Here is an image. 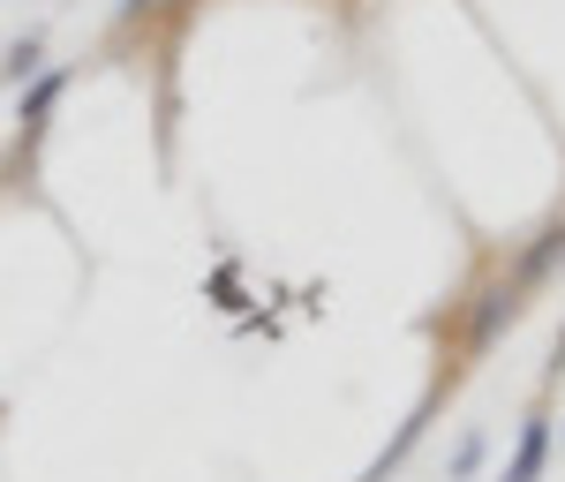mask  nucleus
Segmentation results:
<instances>
[{
  "instance_id": "f257e3e1",
  "label": "nucleus",
  "mask_w": 565,
  "mask_h": 482,
  "mask_svg": "<svg viewBox=\"0 0 565 482\" xmlns=\"http://www.w3.org/2000/svg\"><path fill=\"white\" fill-rule=\"evenodd\" d=\"M535 287H521V271H498L490 287H476V302H468V324H460V354L476 362V354H490L513 324H521V309Z\"/></svg>"
},
{
  "instance_id": "f03ea898",
  "label": "nucleus",
  "mask_w": 565,
  "mask_h": 482,
  "mask_svg": "<svg viewBox=\"0 0 565 482\" xmlns=\"http://www.w3.org/2000/svg\"><path fill=\"white\" fill-rule=\"evenodd\" d=\"M543 468H551V415L535 407L521 422V438H513V460H505V475L498 482H543Z\"/></svg>"
},
{
  "instance_id": "7ed1b4c3",
  "label": "nucleus",
  "mask_w": 565,
  "mask_h": 482,
  "mask_svg": "<svg viewBox=\"0 0 565 482\" xmlns=\"http://www.w3.org/2000/svg\"><path fill=\"white\" fill-rule=\"evenodd\" d=\"M558 264H565V219H551V226H543V234L521 249V257H513V271H521V287H543Z\"/></svg>"
},
{
  "instance_id": "20e7f679",
  "label": "nucleus",
  "mask_w": 565,
  "mask_h": 482,
  "mask_svg": "<svg viewBox=\"0 0 565 482\" xmlns=\"http://www.w3.org/2000/svg\"><path fill=\"white\" fill-rule=\"evenodd\" d=\"M430 407H437V399H423V407H415V415L392 430V444L377 452V460H370V475H362V482H392V475H399V460H407V452L423 444V430H430Z\"/></svg>"
},
{
  "instance_id": "39448f33",
  "label": "nucleus",
  "mask_w": 565,
  "mask_h": 482,
  "mask_svg": "<svg viewBox=\"0 0 565 482\" xmlns=\"http://www.w3.org/2000/svg\"><path fill=\"white\" fill-rule=\"evenodd\" d=\"M61 90H68V68H39V76H31V90L15 98V121H31V129H39L45 114L61 106Z\"/></svg>"
},
{
  "instance_id": "423d86ee",
  "label": "nucleus",
  "mask_w": 565,
  "mask_h": 482,
  "mask_svg": "<svg viewBox=\"0 0 565 482\" xmlns=\"http://www.w3.org/2000/svg\"><path fill=\"white\" fill-rule=\"evenodd\" d=\"M482 460H490V430H460V444H452V460H445V482H476Z\"/></svg>"
},
{
  "instance_id": "0eeeda50",
  "label": "nucleus",
  "mask_w": 565,
  "mask_h": 482,
  "mask_svg": "<svg viewBox=\"0 0 565 482\" xmlns=\"http://www.w3.org/2000/svg\"><path fill=\"white\" fill-rule=\"evenodd\" d=\"M0 61H8L0 76H8V84H23V76H39V68H45V39H39V31H23V39L8 45Z\"/></svg>"
},
{
  "instance_id": "6e6552de",
  "label": "nucleus",
  "mask_w": 565,
  "mask_h": 482,
  "mask_svg": "<svg viewBox=\"0 0 565 482\" xmlns=\"http://www.w3.org/2000/svg\"><path fill=\"white\" fill-rule=\"evenodd\" d=\"M151 15H167V0H121V8H114V31H136V23H151Z\"/></svg>"
},
{
  "instance_id": "1a4fd4ad",
  "label": "nucleus",
  "mask_w": 565,
  "mask_h": 482,
  "mask_svg": "<svg viewBox=\"0 0 565 482\" xmlns=\"http://www.w3.org/2000/svg\"><path fill=\"white\" fill-rule=\"evenodd\" d=\"M558 340H565V332H558Z\"/></svg>"
}]
</instances>
